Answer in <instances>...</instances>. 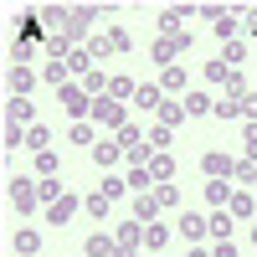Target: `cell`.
<instances>
[{
	"label": "cell",
	"instance_id": "1",
	"mask_svg": "<svg viewBox=\"0 0 257 257\" xmlns=\"http://www.w3.org/2000/svg\"><path fill=\"white\" fill-rule=\"evenodd\" d=\"M123 113H128V108H123L118 98H93V113H88V118H93L98 128H108V134H118V128L128 123Z\"/></svg>",
	"mask_w": 257,
	"mask_h": 257
},
{
	"label": "cell",
	"instance_id": "2",
	"mask_svg": "<svg viewBox=\"0 0 257 257\" xmlns=\"http://www.w3.org/2000/svg\"><path fill=\"white\" fill-rule=\"evenodd\" d=\"M180 52H190V36H160L155 47H149V57H155L160 67H180Z\"/></svg>",
	"mask_w": 257,
	"mask_h": 257
},
{
	"label": "cell",
	"instance_id": "3",
	"mask_svg": "<svg viewBox=\"0 0 257 257\" xmlns=\"http://www.w3.org/2000/svg\"><path fill=\"white\" fill-rule=\"evenodd\" d=\"M93 26V6H72V11H62V41H82V31Z\"/></svg>",
	"mask_w": 257,
	"mask_h": 257
},
{
	"label": "cell",
	"instance_id": "4",
	"mask_svg": "<svg viewBox=\"0 0 257 257\" xmlns=\"http://www.w3.org/2000/svg\"><path fill=\"white\" fill-rule=\"evenodd\" d=\"M57 98H62V108H67V113H72L77 123L93 113V93H88V88H77V82H67V88H62Z\"/></svg>",
	"mask_w": 257,
	"mask_h": 257
},
{
	"label": "cell",
	"instance_id": "5",
	"mask_svg": "<svg viewBox=\"0 0 257 257\" xmlns=\"http://www.w3.org/2000/svg\"><path fill=\"white\" fill-rule=\"evenodd\" d=\"M201 170H206L211 180H231V175H237V160L221 155V149H211V155H201Z\"/></svg>",
	"mask_w": 257,
	"mask_h": 257
},
{
	"label": "cell",
	"instance_id": "6",
	"mask_svg": "<svg viewBox=\"0 0 257 257\" xmlns=\"http://www.w3.org/2000/svg\"><path fill=\"white\" fill-rule=\"evenodd\" d=\"M77 211H82V196H72V190H67L62 201H52V206H47V221H52V226H67Z\"/></svg>",
	"mask_w": 257,
	"mask_h": 257
},
{
	"label": "cell",
	"instance_id": "7",
	"mask_svg": "<svg viewBox=\"0 0 257 257\" xmlns=\"http://www.w3.org/2000/svg\"><path fill=\"white\" fill-rule=\"evenodd\" d=\"M11 201H16L21 216H31V211L41 206V196H36V185H31V180H11Z\"/></svg>",
	"mask_w": 257,
	"mask_h": 257
},
{
	"label": "cell",
	"instance_id": "8",
	"mask_svg": "<svg viewBox=\"0 0 257 257\" xmlns=\"http://www.w3.org/2000/svg\"><path fill=\"white\" fill-rule=\"evenodd\" d=\"M123 155H128V149H123V144H118L113 134H108V139H98V144H93V165H98V170H108V165H118Z\"/></svg>",
	"mask_w": 257,
	"mask_h": 257
},
{
	"label": "cell",
	"instance_id": "9",
	"mask_svg": "<svg viewBox=\"0 0 257 257\" xmlns=\"http://www.w3.org/2000/svg\"><path fill=\"white\" fill-rule=\"evenodd\" d=\"M128 47H134V41H128V31H123V26H108V31L93 41V52H103V57H108V52H128Z\"/></svg>",
	"mask_w": 257,
	"mask_h": 257
},
{
	"label": "cell",
	"instance_id": "10",
	"mask_svg": "<svg viewBox=\"0 0 257 257\" xmlns=\"http://www.w3.org/2000/svg\"><path fill=\"white\" fill-rule=\"evenodd\" d=\"M196 11V6H170L165 16H160V36H185V16Z\"/></svg>",
	"mask_w": 257,
	"mask_h": 257
},
{
	"label": "cell",
	"instance_id": "11",
	"mask_svg": "<svg viewBox=\"0 0 257 257\" xmlns=\"http://www.w3.org/2000/svg\"><path fill=\"white\" fill-rule=\"evenodd\" d=\"M160 103H165V88H160V82H144V88L134 93V108H144V113H160Z\"/></svg>",
	"mask_w": 257,
	"mask_h": 257
},
{
	"label": "cell",
	"instance_id": "12",
	"mask_svg": "<svg viewBox=\"0 0 257 257\" xmlns=\"http://www.w3.org/2000/svg\"><path fill=\"white\" fill-rule=\"evenodd\" d=\"M113 237H118V247H123V252H139V242H144V221H134V216H128V221L113 231Z\"/></svg>",
	"mask_w": 257,
	"mask_h": 257
},
{
	"label": "cell",
	"instance_id": "13",
	"mask_svg": "<svg viewBox=\"0 0 257 257\" xmlns=\"http://www.w3.org/2000/svg\"><path fill=\"white\" fill-rule=\"evenodd\" d=\"M6 118H11V123H21V128H31V123H36L31 98H11V103H6Z\"/></svg>",
	"mask_w": 257,
	"mask_h": 257
},
{
	"label": "cell",
	"instance_id": "14",
	"mask_svg": "<svg viewBox=\"0 0 257 257\" xmlns=\"http://www.w3.org/2000/svg\"><path fill=\"white\" fill-rule=\"evenodd\" d=\"M82 252H88V257H113V252H118V237H108V231H93V237L82 242Z\"/></svg>",
	"mask_w": 257,
	"mask_h": 257
},
{
	"label": "cell",
	"instance_id": "15",
	"mask_svg": "<svg viewBox=\"0 0 257 257\" xmlns=\"http://www.w3.org/2000/svg\"><path fill=\"white\" fill-rule=\"evenodd\" d=\"M231 196H237V190H231L226 180H206V206H216V211H226V206H231Z\"/></svg>",
	"mask_w": 257,
	"mask_h": 257
},
{
	"label": "cell",
	"instance_id": "16",
	"mask_svg": "<svg viewBox=\"0 0 257 257\" xmlns=\"http://www.w3.org/2000/svg\"><path fill=\"white\" fill-rule=\"evenodd\" d=\"M160 211H165V206H160L155 196H134V211H128V216H134V221H144V226H149V221L160 216Z\"/></svg>",
	"mask_w": 257,
	"mask_h": 257
},
{
	"label": "cell",
	"instance_id": "17",
	"mask_svg": "<svg viewBox=\"0 0 257 257\" xmlns=\"http://www.w3.org/2000/svg\"><path fill=\"white\" fill-rule=\"evenodd\" d=\"M155 118H160L165 128H180V123H185V103H175V98H165V103H160V113H155Z\"/></svg>",
	"mask_w": 257,
	"mask_h": 257
},
{
	"label": "cell",
	"instance_id": "18",
	"mask_svg": "<svg viewBox=\"0 0 257 257\" xmlns=\"http://www.w3.org/2000/svg\"><path fill=\"white\" fill-rule=\"evenodd\" d=\"M237 31H242V16H237V6H231V11L216 21V36H221V47H226V41H237Z\"/></svg>",
	"mask_w": 257,
	"mask_h": 257
},
{
	"label": "cell",
	"instance_id": "19",
	"mask_svg": "<svg viewBox=\"0 0 257 257\" xmlns=\"http://www.w3.org/2000/svg\"><path fill=\"white\" fill-rule=\"evenodd\" d=\"M180 237H185V242H201V237H211L206 216H180Z\"/></svg>",
	"mask_w": 257,
	"mask_h": 257
},
{
	"label": "cell",
	"instance_id": "20",
	"mask_svg": "<svg viewBox=\"0 0 257 257\" xmlns=\"http://www.w3.org/2000/svg\"><path fill=\"white\" fill-rule=\"evenodd\" d=\"M36 247H41V231L21 226V231H16V257H36Z\"/></svg>",
	"mask_w": 257,
	"mask_h": 257
},
{
	"label": "cell",
	"instance_id": "21",
	"mask_svg": "<svg viewBox=\"0 0 257 257\" xmlns=\"http://www.w3.org/2000/svg\"><path fill=\"white\" fill-rule=\"evenodd\" d=\"M226 77H231L226 57H211V62H206V82H211V88H226Z\"/></svg>",
	"mask_w": 257,
	"mask_h": 257
},
{
	"label": "cell",
	"instance_id": "22",
	"mask_svg": "<svg viewBox=\"0 0 257 257\" xmlns=\"http://www.w3.org/2000/svg\"><path fill=\"white\" fill-rule=\"evenodd\" d=\"M216 108V98H206V93H185V118H201Z\"/></svg>",
	"mask_w": 257,
	"mask_h": 257
},
{
	"label": "cell",
	"instance_id": "23",
	"mask_svg": "<svg viewBox=\"0 0 257 257\" xmlns=\"http://www.w3.org/2000/svg\"><path fill=\"white\" fill-rule=\"evenodd\" d=\"M149 175H155V185H170V175H175V160H170V155H155V160H149Z\"/></svg>",
	"mask_w": 257,
	"mask_h": 257
},
{
	"label": "cell",
	"instance_id": "24",
	"mask_svg": "<svg viewBox=\"0 0 257 257\" xmlns=\"http://www.w3.org/2000/svg\"><path fill=\"white\" fill-rule=\"evenodd\" d=\"M31 88H36V72H31V67H16V72H11V93H16V98H26Z\"/></svg>",
	"mask_w": 257,
	"mask_h": 257
},
{
	"label": "cell",
	"instance_id": "25",
	"mask_svg": "<svg viewBox=\"0 0 257 257\" xmlns=\"http://www.w3.org/2000/svg\"><path fill=\"white\" fill-rule=\"evenodd\" d=\"M134 93H139L134 77H113V82H108V98H118V103H134Z\"/></svg>",
	"mask_w": 257,
	"mask_h": 257
},
{
	"label": "cell",
	"instance_id": "26",
	"mask_svg": "<svg viewBox=\"0 0 257 257\" xmlns=\"http://www.w3.org/2000/svg\"><path fill=\"white\" fill-rule=\"evenodd\" d=\"M165 242H170V226H165V221H149V226H144V247H149V252H160Z\"/></svg>",
	"mask_w": 257,
	"mask_h": 257
},
{
	"label": "cell",
	"instance_id": "27",
	"mask_svg": "<svg viewBox=\"0 0 257 257\" xmlns=\"http://www.w3.org/2000/svg\"><path fill=\"white\" fill-rule=\"evenodd\" d=\"M67 62H47V67H41V82H52V88H67Z\"/></svg>",
	"mask_w": 257,
	"mask_h": 257
},
{
	"label": "cell",
	"instance_id": "28",
	"mask_svg": "<svg viewBox=\"0 0 257 257\" xmlns=\"http://www.w3.org/2000/svg\"><path fill=\"white\" fill-rule=\"evenodd\" d=\"M170 144H175V128H165V123H155V128H149V149H155V155H165Z\"/></svg>",
	"mask_w": 257,
	"mask_h": 257
},
{
	"label": "cell",
	"instance_id": "29",
	"mask_svg": "<svg viewBox=\"0 0 257 257\" xmlns=\"http://www.w3.org/2000/svg\"><path fill=\"white\" fill-rule=\"evenodd\" d=\"M108 206H113V201L103 196V190H93V196H82V211H88V216H98V221L108 216Z\"/></svg>",
	"mask_w": 257,
	"mask_h": 257
},
{
	"label": "cell",
	"instance_id": "30",
	"mask_svg": "<svg viewBox=\"0 0 257 257\" xmlns=\"http://www.w3.org/2000/svg\"><path fill=\"white\" fill-rule=\"evenodd\" d=\"M67 139H72V144H82V149H93V144H98V128L82 118V123H72V134H67Z\"/></svg>",
	"mask_w": 257,
	"mask_h": 257
},
{
	"label": "cell",
	"instance_id": "31",
	"mask_svg": "<svg viewBox=\"0 0 257 257\" xmlns=\"http://www.w3.org/2000/svg\"><path fill=\"white\" fill-rule=\"evenodd\" d=\"M36 196H41V206H52V201H62V196H67V190H62V185L47 175V180H36Z\"/></svg>",
	"mask_w": 257,
	"mask_h": 257
},
{
	"label": "cell",
	"instance_id": "32",
	"mask_svg": "<svg viewBox=\"0 0 257 257\" xmlns=\"http://www.w3.org/2000/svg\"><path fill=\"white\" fill-rule=\"evenodd\" d=\"M67 72H72V77H88V72H93V52H72V57H67Z\"/></svg>",
	"mask_w": 257,
	"mask_h": 257
},
{
	"label": "cell",
	"instance_id": "33",
	"mask_svg": "<svg viewBox=\"0 0 257 257\" xmlns=\"http://www.w3.org/2000/svg\"><path fill=\"white\" fill-rule=\"evenodd\" d=\"M160 88H165V93H180V88H185V67H165V72H160Z\"/></svg>",
	"mask_w": 257,
	"mask_h": 257
},
{
	"label": "cell",
	"instance_id": "34",
	"mask_svg": "<svg viewBox=\"0 0 257 257\" xmlns=\"http://www.w3.org/2000/svg\"><path fill=\"white\" fill-rule=\"evenodd\" d=\"M108 82H113V77H103V72H88V77H82V88H88L93 98H108Z\"/></svg>",
	"mask_w": 257,
	"mask_h": 257
},
{
	"label": "cell",
	"instance_id": "35",
	"mask_svg": "<svg viewBox=\"0 0 257 257\" xmlns=\"http://www.w3.org/2000/svg\"><path fill=\"white\" fill-rule=\"evenodd\" d=\"M47 139H52V128H41V123H31V128H26V149H36V155L47 149Z\"/></svg>",
	"mask_w": 257,
	"mask_h": 257
},
{
	"label": "cell",
	"instance_id": "36",
	"mask_svg": "<svg viewBox=\"0 0 257 257\" xmlns=\"http://www.w3.org/2000/svg\"><path fill=\"white\" fill-rule=\"evenodd\" d=\"M226 211H231V216H252V211H257V201L247 196V190H237V196H231V206H226Z\"/></svg>",
	"mask_w": 257,
	"mask_h": 257
},
{
	"label": "cell",
	"instance_id": "37",
	"mask_svg": "<svg viewBox=\"0 0 257 257\" xmlns=\"http://www.w3.org/2000/svg\"><path fill=\"white\" fill-rule=\"evenodd\" d=\"M231 221H237V216H226V211H216V216H206V226H211V237H221V242H226V231H231Z\"/></svg>",
	"mask_w": 257,
	"mask_h": 257
},
{
	"label": "cell",
	"instance_id": "38",
	"mask_svg": "<svg viewBox=\"0 0 257 257\" xmlns=\"http://www.w3.org/2000/svg\"><path fill=\"white\" fill-rule=\"evenodd\" d=\"M98 190H103L108 201H118L123 190H128V180H123V175H103V185H98Z\"/></svg>",
	"mask_w": 257,
	"mask_h": 257
},
{
	"label": "cell",
	"instance_id": "39",
	"mask_svg": "<svg viewBox=\"0 0 257 257\" xmlns=\"http://www.w3.org/2000/svg\"><path fill=\"white\" fill-rule=\"evenodd\" d=\"M216 118H237L242 113V98H216V108H211Z\"/></svg>",
	"mask_w": 257,
	"mask_h": 257
},
{
	"label": "cell",
	"instance_id": "40",
	"mask_svg": "<svg viewBox=\"0 0 257 257\" xmlns=\"http://www.w3.org/2000/svg\"><path fill=\"white\" fill-rule=\"evenodd\" d=\"M155 201H160L165 211H175V206H180V190H175V185H155Z\"/></svg>",
	"mask_w": 257,
	"mask_h": 257
},
{
	"label": "cell",
	"instance_id": "41",
	"mask_svg": "<svg viewBox=\"0 0 257 257\" xmlns=\"http://www.w3.org/2000/svg\"><path fill=\"white\" fill-rule=\"evenodd\" d=\"M36 175H41V180L57 175V155H52V149H41V155H36Z\"/></svg>",
	"mask_w": 257,
	"mask_h": 257
},
{
	"label": "cell",
	"instance_id": "42",
	"mask_svg": "<svg viewBox=\"0 0 257 257\" xmlns=\"http://www.w3.org/2000/svg\"><path fill=\"white\" fill-rule=\"evenodd\" d=\"M237 180H242L247 190H257V165H252V160H242V165H237Z\"/></svg>",
	"mask_w": 257,
	"mask_h": 257
},
{
	"label": "cell",
	"instance_id": "43",
	"mask_svg": "<svg viewBox=\"0 0 257 257\" xmlns=\"http://www.w3.org/2000/svg\"><path fill=\"white\" fill-rule=\"evenodd\" d=\"M113 139H118L123 149H134V144H139V123H123V128H118V134H113Z\"/></svg>",
	"mask_w": 257,
	"mask_h": 257
},
{
	"label": "cell",
	"instance_id": "44",
	"mask_svg": "<svg viewBox=\"0 0 257 257\" xmlns=\"http://www.w3.org/2000/svg\"><path fill=\"white\" fill-rule=\"evenodd\" d=\"M242 57H247V47H242V41H226V67H237Z\"/></svg>",
	"mask_w": 257,
	"mask_h": 257
},
{
	"label": "cell",
	"instance_id": "45",
	"mask_svg": "<svg viewBox=\"0 0 257 257\" xmlns=\"http://www.w3.org/2000/svg\"><path fill=\"white\" fill-rule=\"evenodd\" d=\"M242 160L257 165V123H247V155H242Z\"/></svg>",
	"mask_w": 257,
	"mask_h": 257
},
{
	"label": "cell",
	"instance_id": "46",
	"mask_svg": "<svg viewBox=\"0 0 257 257\" xmlns=\"http://www.w3.org/2000/svg\"><path fill=\"white\" fill-rule=\"evenodd\" d=\"M242 113H247V118H257V93H247V98H242Z\"/></svg>",
	"mask_w": 257,
	"mask_h": 257
},
{
	"label": "cell",
	"instance_id": "47",
	"mask_svg": "<svg viewBox=\"0 0 257 257\" xmlns=\"http://www.w3.org/2000/svg\"><path fill=\"white\" fill-rule=\"evenodd\" d=\"M211 257H237V247H231V242H221V247L211 252Z\"/></svg>",
	"mask_w": 257,
	"mask_h": 257
},
{
	"label": "cell",
	"instance_id": "48",
	"mask_svg": "<svg viewBox=\"0 0 257 257\" xmlns=\"http://www.w3.org/2000/svg\"><path fill=\"white\" fill-rule=\"evenodd\" d=\"M247 31H252V36H257V11H252V16H247Z\"/></svg>",
	"mask_w": 257,
	"mask_h": 257
},
{
	"label": "cell",
	"instance_id": "49",
	"mask_svg": "<svg viewBox=\"0 0 257 257\" xmlns=\"http://www.w3.org/2000/svg\"><path fill=\"white\" fill-rule=\"evenodd\" d=\"M190 257H211V252H206V247H190Z\"/></svg>",
	"mask_w": 257,
	"mask_h": 257
},
{
	"label": "cell",
	"instance_id": "50",
	"mask_svg": "<svg viewBox=\"0 0 257 257\" xmlns=\"http://www.w3.org/2000/svg\"><path fill=\"white\" fill-rule=\"evenodd\" d=\"M113 257H139V252H123V247H118V252H113Z\"/></svg>",
	"mask_w": 257,
	"mask_h": 257
},
{
	"label": "cell",
	"instance_id": "51",
	"mask_svg": "<svg viewBox=\"0 0 257 257\" xmlns=\"http://www.w3.org/2000/svg\"><path fill=\"white\" fill-rule=\"evenodd\" d=\"M252 247H257V221H252Z\"/></svg>",
	"mask_w": 257,
	"mask_h": 257
}]
</instances>
